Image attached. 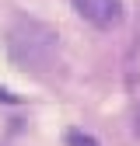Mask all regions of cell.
I'll return each mask as SVG.
<instances>
[{"label":"cell","mask_w":140,"mask_h":146,"mask_svg":"<svg viewBox=\"0 0 140 146\" xmlns=\"http://www.w3.org/2000/svg\"><path fill=\"white\" fill-rule=\"evenodd\" d=\"M7 49L14 63H21L25 70H35L42 73L56 63V52H60V42H56V31L49 25L35 21V17H21L14 21L11 31H7Z\"/></svg>","instance_id":"obj_1"},{"label":"cell","mask_w":140,"mask_h":146,"mask_svg":"<svg viewBox=\"0 0 140 146\" xmlns=\"http://www.w3.org/2000/svg\"><path fill=\"white\" fill-rule=\"evenodd\" d=\"M74 11L84 17V21H91L95 28H116L119 17H122V4L119 0H70Z\"/></svg>","instance_id":"obj_2"},{"label":"cell","mask_w":140,"mask_h":146,"mask_svg":"<svg viewBox=\"0 0 140 146\" xmlns=\"http://www.w3.org/2000/svg\"><path fill=\"white\" fill-rule=\"evenodd\" d=\"M137 132H140V115H137Z\"/></svg>","instance_id":"obj_5"},{"label":"cell","mask_w":140,"mask_h":146,"mask_svg":"<svg viewBox=\"0 0 140 146\" xmlns=\"http://www.w3.org/2000/svg\"><path fill=\"white\" fill-rule=\"evenodd\" d=\"M0 101H7V104H14V101H18V98H14V94H11V90H4V87H0Z\"/></svg>","instance_id":"obj_4"},{"label":"cell","mask_w":140,"mask_h":146,"mask_svg":"<svg viewBox=\"0 0 140 146\" xmlns=\"http://www.w3.org/2000/svg\"><path fill=\"white\" fill-rule=\"evenodd\" d=\"M67 143H70V146H98L95 136H84V132H77V129H70V132H67Z\"/></svg>","instance_id":"obj_3"}]
</instances>
